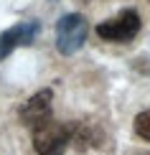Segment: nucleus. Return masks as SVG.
I'll list each match as a JSON object with an SVG mask.
<instances>
[{
	"label": "nucleus",
	"instance_id": "1",
	"mask_svg": "<svg viewBox=\"0 0 150 155\" xmlns=\"http://www.w3.org/2000/svg\"><path fill=\"white\" fill-rule=\"evenodd\" d=\"M74 127L76 125H64V122H56L54 117L31 127L36 153L38 155H64V150L74 140Z\"/></svg>",
	"mask_w": 150,
	"mask_h": 155
},
{
	"label": "nucleus",
	"instance_id": "6",
	"mask_svg": "<svg viewBox=\"0 0 150 155\" xmlns=\"http://www.w3.org/2000/svg\"><path fill=\"white\" fill-rule=\"evenodd\" d=\"M135 135L140 140H148L150 143V109H145V112H140L135 117Z\"/></svg>",
	"mask_w": 150,
	"mask_h": 155
},
{
	"label": "nucleus",
	"instance_id": "2",
	"mask_svg": "<svg viewBox=\"0 0 150 155\" xmlns=\"http://www.w3.org/2000/svg\"><path fill=\"white\" fill-rule=\"evenodd\" d=\"M84 41H87V21L79 13H69V15L58 18L56 23V48L64 56L76 54Z\"/></svg>",
	"mask_w": 150,
	"mask_h": 155
},
{
	"label": "nucleus",
	"instance_id": "5",
	"mask_svg": "<svg viewBox=\"0 0 150 155\" xmlns=\"http://www.w3.org/2000/svg\"><path fill=\"white\" fill-rule=\"evenodd\" d=\"M51 99H54V92L51 89H43V92L33 94L28 102L21 107V120L25 127H36L41 122H46L51 117Z\"/></svg>",
	"mask_w": 150,
	"mask_h": 155
},
{
	"label": "nucleus",
	"instance_id": "3",
	"mask_svg": "<svg viewBox=\"0 0 150 155\" xmlns=\"http://www.w3.org/2000/svg\"><path fill=\"white\" fill-rule=\"evenodd\" d=\"M140 25L142 23H140L138 10H122L115 18L97 25V36L109 41V43H127L140 33Z\"/></svg>",
	"mask_w": 150,
	"mask_h": 155
},
{
	"label": "nucleus",
	"instance_id": "4",
	"mask_svg": "<svg viewBox=\"0 0 150 155\" xmlns=\"http://www.w3.org/2000/svg\"><path fill=\"white\" fill-rule=\"evenodd\" d=\"M38 31H41V25L36 21H25V23H18V25H13V28L3 31V33H0V61H3L5 56H10L18 46L33 43Z\"/></svg>",
	"mask_w": 150,
	"mask_h": 155
}]
</instances>
